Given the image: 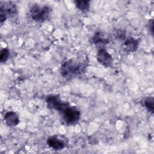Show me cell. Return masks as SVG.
<instances>
[{
  "mask_svg": "<svg viewBox=\"0 0 154 154\" xmlns=\"http://www.w3.org/2000/svg\"><path fill=\"white\" fill-rule=\"evenodd\" d=\"M88 63L86 56L70 58L62 64L60 67L61 75L67 80L75 78L85 72Z\"/></svg>",
  "mask_w": 154,
  "mask_h": 154,
  "instance_id": "6da1fadb",
  "label": "cell"
},
{
  "mask_svg": "<svg viewBox=\"0 0 154 154\" xmlns=\"http://www.w3.org/2000/svg\"><path fill=\"white\" fill-rule=\"evenodd\" d=\"M51 8L46 5L41 7L38 5H34L29 10L31 18L37 22H43L48 20L51 17Z\"/></svg>",
  "mask_w": 154,
  "mask_h": 154,
  "instance_id": "7a4b0ae2",
  "label": "cell"
},
{
  "mask_svg": "<svg viewBox=\"0 0 154 154\" xmlns=\"http://www.w3.org/2000/svg\"><path fill=\"white\" fill-rule=\"evenodd\" d=\"M62 119L67 125H72L76 123L80 119V111L75 106L70 105L66 106L61 112Z\"/></svg>",
  "mask_w": 154,
  "mask_h": 154,
  "instance_id": "3957f363",
  "label": "cell"
},
{
  "mask_svg": "<svg viewBox=\"0 0 154 154\" xmlns=\"http://www.w3.org/2000/svg\"><path fill=\"white\" fill-rule=\"evenodd\" d=\"M18 14L16 5L13 2H1L0 20L2 23L8 18L16 16Z\"/></svg>",
  "mask_w": 154,
  "mask_h": 154,
  "instance_id": "277c9868",
  "label": "cell"
},
{
  "mask_svg": "<svg viewBox=\"0 0 154 154\" xmlns=\"http://www.w3.org/2000/svg\"><path fill=\"white\" fill-rule=\"evenodd\" d=\"M48 108L51 109H55L61 112L69 104L66 102H63L58 95L51 94L47 96L46 99Z\"/></svg>",
  "mask_w": 154,
  "mask_h": 154,
  "instance_id": "5b68a950",
  "label": "cell"
},
{
  "mask_svg": "<svg viewBox=\"0 0 154 154\" xmlns=\"http://www.w3.org/2000/svg\"><path fill=\"white\" fill-rule=\"evenodd\" d=\"M97 61L106 67H111L112 66L113 61L111 55L104 48H100L97 52L96 55Z\"/></svg>",
  "mask_w": 154,
  "mask_h": 154,
  "instance_id": "8992f818",
  "label": "cell"
},
{
  "mask_svg": "<svg viewBox=\"0 0 154 154\" xmlns=\"http://www.w3.org/2000/svg\"><path fill=\"white\" fill-rule=\"evenodd\" d=\"M48 145L55 150H60L66 146L65 142L58 137L54 135L50 137L47 140Z\"/></svg>",
  "mask_w": 154,
  "mask_h": 154,
  "instance_id": "52a82bcc",
  "label": "cell"
},
{
  "mask_svg": "<svg viewBox=\"0 0 154 154\" xmlns=\"http://www.w3.org/2000/svg\"><path fill=\"white\" fill-rule=\"evenodd\" d=\"M91 42L95 45H104L109 43V38L102 32H96L91 38Z\"/></svg>",
  "mask_w": 154,
  "mask_h": 154,
  "instance_id": "ba28073f",
  "label": "cell"
},
{
  "mask_svg": "<svg viewBox=\"0 0 154 154\" xmlns=\"http://www.w3.org/2000/svg\"><path fill=\"white\" fill-rule=\"evenodd\" d=\"M138 47V41L132 37H129L125 39L123 48L128 53L135 52Z\"/></svg>",
  "mask_w": 154,
  "mask_h": 154,
  "instance_id": "9c48e42d",
  "label": "cell"
},
{
  "mask_svg": "<svg viewBox=\"0 0 154 154\" xmlns=\"http://www.w3.org/2000/svg\"><path fill=\"white\" fill-rule=\"evenodd\" d=\"M4 120L9 126H16L19 123V118L17 114L13 111H8L4 116Z\"/></svg>",
  "mask_w": 154,
  "mask_h": 154,
  "instance_id": "30bf717a",
  "label": "cell"
},
{
  "mask_svg": "<svg viewBox=\"0 0 154 154\" xmlns=\"http://www.w3.org/2000/svg\"><path fill=\"white\" fill-rule=\"evenodd\" d=\"M75 4L78 9H79L82 12H87L90 8V3L89 1H83V0H77L74 1Z\"/></svg>",
  "mask_w": 154,
  "mask_h": 154,
  "instance_id": "8fae6325",
  "label": "cell"
},
{
  "mask_svg": "<svg viewBox=\"0 0 154 154\" xmlns=\"http://www.w3.org/2000/svg\"><path fill=\"white\" fill-rule=\"evenodd\" d=\"M143 105L151 113L153 112V98L152 97H147L142 101Z\"/></svg>",
  "mask_w": 154,
  "mask_h": 154,
  "instance_id": "7c38bea8",
  "label": "cell"
},
{
  "mask_svg": "<svg viewBox=\"0 0 154 154\" xmlns=\"http://www.w3.org/2000/svg\"><path fill=\"white\" fill-rule=\"evenodd\" d=\"M10 55L9 50L7 48H4L1 51V55H0V61L2 63H5L7 60L8 59Z\"/></svg>",
  "mask_w": 154,
  "mask_h": 154,
  "instance_id": "4fadbf2b",
  "label": "cell"
},
{
  "mask_svg": "<svg viewBox=\"0 0 154 154\" xmlns=\"http://www.w3.org/2000/svg\"><path fill=\"white\" fill-rule=\"evenodd\" d=\"M116 37L117 39H125V32L122 30H118L116 32Z\"/></svg>",
  "mask_w": 154,
  "mask_h": 154,
  "instance_id": "5bb4252c",
  "label": "cell"
},
{
  "mask_svg": "<svg viewBox=\"0 0 154 154\" xmlns=\"http://www.w3.org/2000/svg\"><path fill=\"white\" fill-rule=\"evenodd\" d=\"M148 28L149 29V32L151 33L152 35L153 34V20L152 19L149 20L148 23Z\"/></svg>",
  "mask_w": 154,
  "mask_h": 154,
  "instance_id": "9a60e30c",
  "label": "cell"
}]
</instances>
